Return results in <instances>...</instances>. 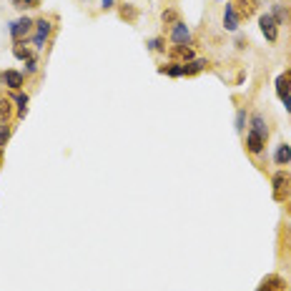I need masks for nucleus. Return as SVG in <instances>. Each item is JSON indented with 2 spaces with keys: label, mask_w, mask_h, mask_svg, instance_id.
Returning a JSON list of instances; mask_svg holds the SVG:
<instances>
[{
  "label": "nucleus",
  "mask_w": 291,
  "mask_h": 291,
  "mask_svg": "<svg viewBox=\"0 0 291 291\" xmlns=\"http://www.w3.org/2000/svg\"><path fill=\"white\" fill-rule=\"evenodd\" d=\"M271 183H274V201L281 203V201H286L291 196V176L286 171H276Z\"/></svg>",
  "instance_id": "f257e3e1"
},
{
  "label": "nucleus",
  "mask_w": 291,
  "mask_h": 291,
  "mask_svg": "<svg viewBox=\"0 0 291 291\" xmlns=\"http://www.w3.org/2000/svg\"><path fill=\"white\" fill-rule=\"evenodd\" d=\"M259 25H261V33L266 35L269 43H276V40H279V23L274 20L271 13H264V16L259 18Z\"/></svg>",
  "instance_id": "f03ea898"
},
{
  "label": "nucleus",
  "mask_w": 291,
  "mask_h": 291,
  "mask_svg": "<svg viewBox=\"0 0 291 291\" xmlns=\"http://www.w3.org/2000/svg\"><path fill=\"white\" fill-rule=\"evenodd\" d=\"M33 25H35V23H33L31 18H20V20H16V23L10 25V35H13V40H16V43H23L28 35H31Z\"/></svg>",
  "instance_id": "7ed1b4c3"
},
{
  "label": "nucleus",
  "mask_w": 291,
  "mask_h": 291,
  "mask_svg": "<svg viewBox=\"0 0 291 291\" xmlns=\"http://www.w3.org/2000/svg\"><path fill=\"white\" fill-rule=\"evenodd\" d=\"M50 33H53V23H50L48 18H40V20L35 23V38H33V46H35V48H43Z\"/></svg>",
  "instance_id": "20e7f679"
},
{
  "label": "nucleus",
  "mask_w": 291,
  "mask_h": 291,
  "mask_svg": "<svg viewBox=\"0 0 291 291\" xmlns=\"http://www.w3.org/2000/svg\"><path fill=\"white\" fill-rule=\"evenodd\" d=\"M0 81H3V85H8L10 91H20L23 88V73H18V70H3L0 73Z\"/></svg>",
  "instance_id": "39448f33"
},
{
  "label": "nucleus",
  "mask_w": 291,
  "mask_h": 291,
  "mask_svg": "<svg viewBox=\"0 0 291 291\" xmlns=\"http://www.w3.org/2000/svg\"><path fill=\"white\" fill-rule=\"evenodd\" d=\"M171 40L176 43V46H186L188 40H191V31H188L186 23H176L171 28Z\"/></svg>",
  "instance_id": "423d86ee"
},
{
  "label": "nucleus",
  "mask_w": 291,
  "mask_h": 291,
  "mask_svg": "<svg viewBox=\"0 0 291 291\" xmlns=\"http://www.w3.org/2000/svg\"><path fill=\"white\" fill-rule=\"evenodd\" d=\"M264 146H266V138H261L259 133L249 130V136H246V148H249V153H254V156L264 153Z\"/></svg>",
  "instance_id": "0eeeda50"
},
{
  "label": "nucleus",
  "mask_w": 291,
  "mask_h": 291,
  "mask_svg": "<svg viewBox=\"0 0 291 291\" xmlns=\"http://www.w3.org/2000/svg\"><path fill=\"white\" fill-rule=\"evenodd\" d=\"M234 10H236L239 20H241V18H251L254 13H256V0H236Z\"/></svg>",
  "instance_id": "6e6552de"
},
{
  "label": "nucleus",
  "mask_w": 291,
  "mask_h": 291,
  "mask_svg": "<svg viewBox=\"0 0 291 291\" xmlns=\"http://www.w3.org/2000/svg\"><path fill=\"white\" fill-rule=\"evenodd\" d=\"M276 93H279L281 100H284L286 96H291V70L281 73V76L276 78Z\"/></svg>",
  "instance_id": "1a4fd4ad"
},
{
  "label": "nucleus",
  "mask_w": 291,
  "mask_h": 291,
  "mask_svg": "<svg viewBox=\"0 0 291 291\" xmlns=\"http://www.w3.org/2000/svg\"><path fill=\"white\" fill-rule=\"evenodd\" d=\"M224 25H226V31H236V28H239V16L234 10V3H228L224 8Z\"/></svg>",
  "instance_id": "9d476101"
},
{
  "label": "nucleus",
  "mask_w": 291,
  "mask_h": 291,
  "mask_svg": "<svg viewBox=\"0 0 291 291\" xmlns=\"http://www.w3.org/2000/svg\"><path fill=\"white\" fill-rule=\"evenodd\" d=\"M209 68V61H188L183 63V76H196V73L206 70Z\"/></svg>",
  "instance_id": "9b49d317"
},
{
  "label": "nucleus",
  "mask_w": 291,
  "mask_h": 291,
  "mask_svg": "<svg viewBox=\"0 0 291 291\" xmlns=\"http://www.w3.org/2000/svg\"><path fill=\"white\" fill-rule=\"evenodd\" d=\"M251 130L259 133L261 138H269V126L264 121V115H254V118H251Z\"/></svg>",
  "instance_id": "f8f14e48"
},
{
  "label": "nucleus",
  "mask_w": 291,
  "mask_h": 291,
  "mask_svg": "<svg viewBox=\"0 0 291 291\" xmlns=\"http://www.w3.org/2000/svg\"><path fill=\"white\" fill-rule=\"evenodd\" d=\"M118 16H121V20H126V23H136V20H138V10H136L133 5H121Z\"/></svg>",
  "instance_id": "ddd939ff"
},
{
  "label": "nucleus",
  "mask_w": 291,
  "mask_h": 291,
  "mask_svg": "<svg viewBox=\"0 0 291 291\" xmlns=\"http://www.w3.org/2000/svg\"><path fill=\"white\" fill-rule=\"evenodd\" d=\"M161 20L166 23V25H176V23H181V13L176 10V8H168V10H163V16H161Z\"/></svg>",
  "instance_id": "4468645a"
},
{
  "label": "nucleus",
  "mask_w": 291,
  "mask_h": 291,
  "mask_svg": "<svg viewBox=\"0 0 291 291\" xmlns=\"http://www.w3.org/2000/svg\"><path fill=\"white\" fill-rule=\"evenodd\" d=\"M289 161H291V148H289L286 143H281L279 151H276V163H279V166H286Z\"/></svg>",
  "instance_id": "2eb2a0df"
},
{
  "label": "nucleus",
  "mask_w": 291,
  "mask_h": 291,
  "mask_svg": "<svg viewBox=\"0 0 291 291\" xmlns=\"http://www.w3.org/2000/svg\"><path fill=\"white\" fill-rule=\"evenodd\" d=\"M10 113H13V106H10V98L5 96H0V123H5L10 118Z\"/></svg>",
  "instance_id": "dca6fc26"
},
{
  "label": "nucleus",
  "mask_w": 291,
  "mask_h": 291,
  "mask_svg": "<svg viewBox=\"0 0 291 291\" xmlns=\"http://www.w3.org/2000/svg\"><path fill=\"white\" fill-rule=\"evenodd\" d=\"M13 55H16L18 61H31V50L23 48V43H16V46H13Z\"/></svg>",
  "instance_id": "f3484780"
},
{
  "label": "nucleus",
  "mask_w": 291,
  "mask_h": 291,
  "mask_svg": "<svg viewBox=\"0 0 291 291\" xmlns=\"http://www.w3.org/2000/svg\"><path fill=\"white\" fill-rule=\"evenodd\" d=\"M173 55L183 58L186 63H188V61H194V50H191V48H186V46H176V48H173Z\"/></svg>",
  "instance_id": "a211bd4d"
},
{
  "label": "nucleus",
  "mask_w": 291,
  "mask_h": 291,
  "mask_svg": "<svg viewBox=\"0 0 291 291\" xmlns=\"http://www.w3.org/2000/svg\"><path fill=\"white\" fill-rule=\"evenodd\" d=\"M161 73H168V76L178 78V76H183V63H173V65H166V68H161Z\"/></svg>",
  "instance_id": "6ab92c4d"
},
{
  "label": "nucleus",
  "mask_w": 291,
  "mask_h": 291,
  "mask_svg": "<svg viewBox=\"0 0 291 291\" xmlns=\"http://www.w3.org/2000/svg\"><path fill=\"white\" fill-rule=\"evenodd\" d=\"M16 103H18V115L23 118V115L28 113V96H23V93H16Z\"/></svg>",
  "instance_id": "aec40b11"
},
{
  "label": "nucleus",
  "mask_w": 291,
  "mask_h": 291,
  "mask_svg": "<svg viewBox=\"0 0 291 291\" xmlns=\"http://www.w3.org/2000/svg\"><path fill=\"white\" fill-rule=\"evenodd\" d=\"M271 16H274V20H276V23H279V25L289 20V13H286V10H284L281 5H274V13H271Z\"/></svg>",
  "instance_id": "412c9836"
},
{
  "label": "nucleus",
  "mask_w": 291,
  "mask_h": 291,
  "mask_svg": "<svg viewBox=\"0 0 291 291\" xmlns=\"http://www.w3.org/2000/svg\"><path fill=\"white\" fill-rule=\"evenodd\" d=\"M13 5H16L18 10H28V8H38L40 0H13Z\"/></svg>",
  "instance_id": "4be33fe9"
},
{
  "label": "nucleus",
  "mask_w": 291,
  "mask_h": 291,
  "mask_svg": "<svg viewBox=\"0 0 291 291\" xmlns=\"http://www.w3.org/2000/svg\"><path fill=\"white\" fill-rule=\"evenodd\" d=\"M148 48L163 53V50H166V40H163V38H153V40H148Z\"/></svg>",
  "instance_id": "5701e85b"
},
{
  "label": "nucleus",
  "mask_w": 291,
  "mask_h": 291,
  "mask_svg": "<svg viewBox=\"0 0 291 291\" xmlns=\"http://www.w3.org/2000/svg\"><path fill=\"white\" fill-rule=\"evenodd\" d=\"M8 138H10V128H8L5 123H0V148L8 143Z\"/></svg>",
  "instance_id": "b1692460"
},
{
  "label": "nucleus",
  "mask_w": 291,
  "mask_h": 291,
  "mask_svg": "<svg viewBox=\"0 0 291 291\" xmlns=\"http://www.w3.org/2000/svg\"><path fill=\"white\" fill-rule=\"evenodd\" d=\"M243 123H246V113L239 111V115H236V130L239 133H243Z\"/></svg>",
  "instance_id": "393cba45"
},
{
  "label": "nucleus",
  "mask_w": 291,
  "mask_h": 291,
  "mask_svg": "<svg viewBox=\"0 0 291 291\" xmlns=\"http://www.w3.org/2000/svg\"><path fill=\"white\" fill-rule=\"evenodd\" d=\"M35 70H38V61H35V58H31V61H25V73H31V76H33Z\"/></svg>",
  "instance_id": "a878e982"
},
{
  "label": "nucleus",
  "mask_w": 291,
  "mask_h": 291,
  "mask_svg": "<svg viewBox=\"0 0 291 291\" xmlns=\"http://www.w3.org/2000/svg\"><path fill=\"white\" fill-rule=\"evenodd\" d=\"M284 106H286V111L291 113V96H286V98H284Z\"/></svg>",
  "instance_id": "bb28decb"
},
{
  "label": "nucleus",
  "mask_w": 291,
  "mask_h": 291,
  "mask_svg": "<svg viewBox=\"0 0 291 291\" xmlns=\"http://www.w3.org/2000/svg\"><path fill=\"white\" fill-rule=\"evenodd\" d=\"M103 8H106V10H111V8H113V0H103Z\"/></svg>",
  "instance_id": "cd10ccee"
},
{
  "label": "nucleus",
  "mask_w": 291,
  "mask_h": 291,
  "mask_svg": "<svg viewBox=\"0 0 291 291\" xmlns=\"http://www.w3.org/2000/svg\"><path fill=\"white\" fill-rule=\"evenodd\" d=\"M0 158H3V153H0Z\"/></svg>",
  "instance_id": "c85d7f7f"
}]
</instances>
